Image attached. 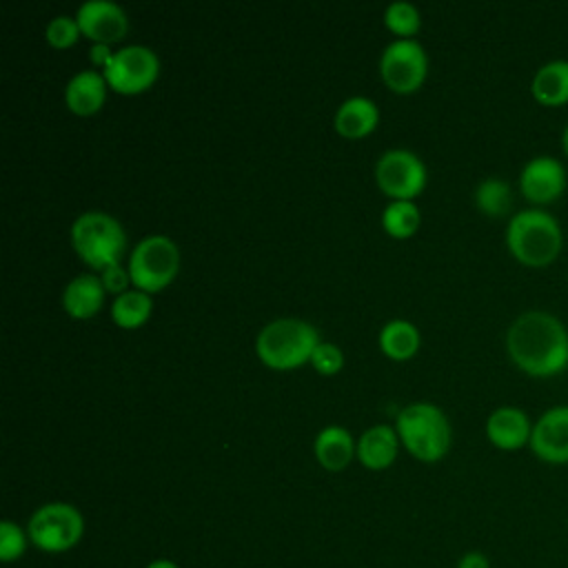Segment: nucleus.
Returning a JSON list of instances; mask_svg holds the SVG:
<instances>
[{
	"label": "nucleus",
	"instance_id": "1",
	"mask_svg": "<svg viewBox=\"0 0 568 568\" xmlns=\"http://www.w3.org/2000/svg\"><path fill=\"white\" fill-rule=\"evenodd\" d=\"M508 359L528 377L548 379L568 368V326L550 311L519 313L506 328Z\"/></svg>",
	"mask_w": 568,
	"mask_h": 568
},
{
	"label": "nucleus",
	"instance_id": "2",
	"mask_svg": "<svg viewBox=\"0 0 568 568\" xmlns=\"http://www.w3.org/2000/svg\"><path fill=\"white\" fill-rule=\"evenodd\" d=\"M508 253L528 268L550 266L564 248V229L559 220L539 206L515 211L506 224Z\"/></svg>",
	"mask_w": 568,
	"mask_h": 568
},
{
	"label": "nucleus",
	"instance_id": "3",
	"mask_svg": "<svg viewBox=\"0 0 568 568\" xmlns=\"http://www.w3.org/2000/svg\"><path fill=\"white\" fill-rule=\"evenodd\" d=\"M320 344L317 328L297 317H277L268 322L255 337L260 362L275 371H291L306 362Z\"/></svg>",
	"mask_w": 568,
	"mask_h": 568
},
{
	"label": "nucleus",
	"instance_id": "4",
	"mask_svg": "<svg viewBox=\"0 0 568 568\" xmlns=\"http://www.w3.org/2000/svg\"><path fill=\"white\" fill-rule=\"evenodd\" d=\"M395 430L404 448L419 462H439L450 448V424L444 410L430 402H415L399 410Z\"/></svg>",
	"mask_w": 568,
	"mask_h": 568
},
{
	"label": "nucleus",
	"instance_id": "5",
	"mask_svg": "<svg viewBox=\"0 0 568 568\" xmlns=\"http://www.w3.org/2000/svg\"><path fill=\"white\" fill-rule=\"evenodd\" d=\"M71 244L84 264L102 271L122 260L126 235L113 215L104 211H87L71 224Z\"/></svg>",
	"mask_w": 568,
	"mask_h": 568
},
{
	"label": "nucleus",
	"instance_id": "6",
	"mask_svg": "<svg viewBox=\"0 0 568 568\" xmlns=\"http://www.w3.org/2000/svg\"><path fill=\"white\" fill-rule=\"evenodd\" d=\"M131 284L144 293L164 291L180 271V248L166 235H146L129 255Z\"/></svg>",
	"mask_w": 568,
	"mask_h": 568
},
{
	"label": "nucleus",
	"instance_id": "7",
	"mask_svg": "<svg viewBox=\"0 0 568 568\" xmlns=\"http://www.w3.org/2000/svg\"><path fill=\"white\" fill-rule=\"evenodd\" d=\"M29 541L44 552L71 550L84 535L82 513L67 501L40 506L27 524Z\"/></svg>",
	"mask_w": 568,
	"mask_h": 568
},
{
	"label": "nucleus",
	"instance_id": "8",
	"mask_svg": "<svg viewBox=\"0 0 568 568\" xmlns=\"http://www.w3.org/2000/svg\"><path fill=\"white\" fill-rule=\"evenodd\" d=\"M111 91L120 95H138L153 87L160 75V60L144 44H126L113 53L111 64L102 71Z\"/></svg>",
	"mask_w": 568,
	"mask_h": 568
},
{
	"label": "nucleus",
	"instance_id": "9",
	"mask_svg": "<svg viewBox=\"0 0 568 568\" xmlns=\"http://www.w3.org/2000/svg\"><path fill=\"white\" fill-rule=\"evenodd\" d=\"M379 73L384 84L395 93H413L417 91L428 73V55L419 42L410 40H393L382 58H379Z\"/></svg>",
	"mask_w": 568,
	"mask_h": 568
},
{
	"label": "nucleus",
	"instance_id": "10",
	"mask_svg": "<svg viewBox=\"0 0 568 568\" xmlns=\"http://www.w3.org/2000/svg\"><path fill=\"white\" fill-rule=\"evenodd\" d=\"M375 182L390 200H413L426 186V166L413 151L390 149L375 164Z\"/></svg>",
	"mask_w": 568,
	"mask_h": 568
},
{
	"label": "nucleus",
	"instance_id": "11",
	"mask_svg": "<svg viewBox=\"0 0 568 568\" xmlns=\"http://www.w3.org/2000/svg\"><path fill=\"white\" fill-rule=\"evenodd\" d=\"M517 184L524 200H528L532 206L544 209L566 193L568 173L559 158L541 153L526 160V164L519 171Z\"/></svg>",
	"mask_w": 568,
	"mask_h": 568
},
{
	"label": "nucleus",
	"instance_id": "12",
	"mask_svg": "<svg viewBox=\"0 0 568 568\" xmlns=\"http://www.w3.org/2000/svg\"><path fill=\"white\" fill-rule=\"evenodd\" d=\"M528 448L544 464H568V404L548 406L532 422Z\"/></svg>",
	"mask_w": 568,
	"mask_h": 568
},
{
	"label": "nucleus",
	"instance_id": "13",
	"mask_svg": "<svg viewBox=\"0 0 568 568\" xmlns=\"http://www.w3.org/2000/svg\"><path fill=\"white\" fill-rule=\"evenodd\" d=\"M75 22L80 33L93 44L120 42L129 31V18L124 9L111 0H87L78 7Z\"/></svg>",
	"mask_w": 568,
	"mask_h": 568
},
{
	"label": "nucleus",
	"instance_id": "14",
	"mask_svg": "<svg viewBox=\"0 0 568 568\" xmlns=\"http://www.w3.org/2000/svg\"><path fill=\"white\" fill-rule=\"evenodd\" d=\"M532 422L519 406H497L486 419L488 442L506 453L519 450L530 444Z\"/></svg>",
	"mask_w": 568,
	"mask_h": 568
},
{
	"label": "nucleus",
	"instance_id": "15",
	"mask_svg": "<svg viewBox=\"0 0 568 568\" xmlns=\"http://www.w3.org/2000/svg\"><path fill=\"white\" fill-rule=\"evenodd\" d=\"M106 87L109 84L100 71H78L64 87L67 109L80 118L98 113L106 100Z\"/></svg>",
	"mask_w": 568,
	"mask_h": 568
},
{
	"label": "nucleus",
	"instance_id": "16",
	"mask_svg": "<svg viewBox=\"0 0 568 568\" xmlns=\"http://www.w3.org/2000/svg\"><path fill=\"white\" fill-rule=\"evenodd\" d=\"M530 95L541 106L568 104V58H552L539 64L530 78Z\"/></svg>",
	"mask_w": 568,
	"mask_h": 568
},
{
	"label": "nucleus",
	"instance_id": "17",
	"mask_svg": "<svg viewBox=\"0 0 568 568\" xmlns=\"http://www.w3.org/2000/svg\"><path fill=\"white\" fill-rule=\"evenodd\" d=\"M313 453L322 468L337 473V470H344L353 462V457L357 455V444L344 426L328 424L317 433Z\"/></svg>",
	"mask_w": 568,
	"mask_h": 568
},
{
	"label": "nucleus",
	"instance_id": "18",
	"mask_svg": "<svg viewBox=\"0 0 568 568\" xmlns=\"http://www.w3.org/2000/svg\"><path fill=\"white\" fill-rule=\"evenodd\" d=\"M399 437L388 424H377L364 430L357 439V459L368 470H384L397 457Z\"/></svg>",
	"mask_w": 568,
	"mask_h": 568
},
{
	"label": "nucleus",
	"instance_id": "19",
	"mask_svg": "<svg viewBox=\"0 0 568 568\" xmlns=\"http://www.w3.org/2000/svg\"><path fill=\"white\" fill-rule=\"evenodd\" d=\"M104 295H106V291L100 282V275L82 273L64 286L62 306H64L67 315H71L73 320H89L102 308Z\"/></svg>",
	"mask_w": 568,
	"mask_h": 568
},
{
	"label": "nucleus",
	"instance_id": "20",
	"mask_svg": "<svg viewBox=\"0 0 568 568\" xmlns=\"http://www.w3.org/2000/svg\"><path fill=\"white\" fill-rule=\"evenodd\" d=\"M379 111L377 104L364 95H355L344 100L333 118V126L342 138L357 140L377 129Z\"/></svg>",
	"mask_w": 568,
	"mask_h": 568
},
{
	"label": "nucleus",
	"instance_id": "21",
	"mask_svg": "<svg viewBox=\"0 0 568 568\" xmlns=\"http://www.w3.org/2000/svg\"><path fill=\"white\" fill-rule=\"evenodd\" d=\"M379 348L395 362L410 359L419 348V331L408 320H390L379 331Z\"/></svg>",
	"mask_w": 568,
	"mask_h": 568
},
{
	"label": "nucleus",
	"instance_id": "22",
	"mask_svg": "<svg viewBox=\"0 0 568 568\" xmlns=\"http://www.w3.org/2000/svg\"><path fill=\"white\" fill-rule=\"evenodd\" d=\"M153 311V302L151 295L138 288H129L126 293L118 295L111 304V320L115 322V326L133 331L140 328L149 315Z\"/></svg>",
	"mask_w": 568,
	"mask_h": 568
},
{
	"label": "nucleus",
	"instance_id": "23",
	"mask_svg": "<svg viewBox=\"0 0 568 568\" xmlns=\"http://www.w3.org/2000/svg\"><path fill=\"white\" fill-rule=\"evenodd\" d=\"M473 200H475V206L486 217H504L513 209V189L506 180L490 175L475 186Z\"/></svg>",
	"mask_w": 568,
	"mask_h": 568
},
{
	"label": "nucleus",
	"instance_id": "24",
	"mask_svg": "<svg viewBox=\"0 0 568 568\" xmlns=\"http://www.w3.org/2000/svg\"><path fill=\"white\" fill-rule=\"evenodd\" d=\"M422 215L413 200H390L382 213L384 231L395 240H406L419 229Z\"/></svg>",
	"mask_w": 568,
	"mask_h": 568
},
{
	"label": "nucleus",
	"instance_id": "25",
	"mask_svg": "<svg viewBox=\"0 0 568 568\" xmlns=\"http://www.w3.org/2000/svg\"><path fill=\"white\" fill-rule=\"evenodd\" d=\"M384 24L390 33L399 36L402 40H410L422 27L419 11L410 2H390L384 9Z\"/></svg>",
	"mask_w": 568,
	"mask_h": 568
},
{
	"label": "nucleus",
	"instance_id": "26",
	"mask_svg": "<svg viewBox=\"0 0 568 568\" xmlns=\"http://www.w3.org/2000/svg\"><path fill=\"white\" fill-rule=\"evenodd\" d=\"M27 541L29 535L18 524H13L11 519L0 521V559L4 564L20 559L27 550Z\"/></svg>",
	"mask_w": 568,
	"mask_h": 568
},
{
	"label": "nucleus",
	"instance_id": "27",
	"mask_svg": "<svg viewBox=\"0 0 568 568\" xmlns=\"http://www.w3.org/2000/svg\"><path fill=\"white\" fill-rule=\"evenodd\" d=\"M80 27L71 16H55L44 29V38L53 49H69L80 38Z\"/></svg>",
	"mask_w": 568,
	"mask_h": 568
},
{
	"label": "nucleus",
	"instance_id": "28",
	"mask_svg": "<svg viewBox=\"0 0 568 568\" xmlns=\"http://www.w3.org/2000/svg\"><path fill=\"white\" fill-rule=\"evenodd\" d=\"M311 364L322 375H335L344 366V353L331 342H320L311 355Z\"/></svg>",
	"mask_w": 568,
	"mask_h": 568
},
{
	"label": "nucleus",
	"instance_id": "29",
	"mask_svg": "<svg viewBox=\"0 0 568 568\" xmlns=\"http://www.w3.org/2000/svg\"><path fill=\"white\" fill-rule=\"evenodd\" d=\"M100 282L104 286L106 293H113L115 297L126 293L129 286H131V275H129V268H124L120 262L118 264H111L106 268L100 271Z\"/></svg>",
	"mask_w": 568,
	"mask_h": 568
},
{
	"label": "nucleus",
	"instance_id": "30",
	"mask_svg": "<svg viewBox=\"0 0 568 568\" xmlns=\"http://www.w3.org/2000/svg\"><path fill=\"white\" fill-rule=\"evenodd\" d=\"M457 568H490V559L479 550H468L459 557Z\"/></svg>",
	"mask_w": 568,
	"mask_h": 568
},
{
	"label": "nucleus",
	"instance_id": "31",
	"mask_svg": "<svg viewBox=\"0 0 568 568\" xmlns=\"http://www.w3.org/2000/svg\"><path fill=\"white\" fill-rule=\"evenodd\" d=\"M113 53H115V51H111L109 44H93L91 51H89V58H91L93 67H100V69L104 71V69L111 64Z\"/></svg>",
	"mask_w": 568,
	"mask_h": 568
},
{
	"label": "nucleus",
	"instance_id": "32",
	"mask_svg": "<svg viewBox=\"0 0 568 568\" xmlns=\"http://www.w3.org/2000/svg\"><path fill=\"white\" fill-rule=\"evenodd\" d=\"M146 568H180L175 561H171V559H153Z\"/></svg>",
	"mask_w": 568,
	"mask_h": 568
},
{
	"label": "nucleus",
	"instance_id": "33",
	"mask_svg": "<svg viewBox=\"0 0 568 568\" xmlns=\"http://www.w3.org/2000/svg\"><path fill=\"white\" fill-rule=\"evenodd\" d=\"M559 142H561V151H564V155H566V160H568V122L564 124V129H561V138H559Z\"/></svg>",
	"mask_w": 568,
	"mask_h": 568
}]
</instances>
